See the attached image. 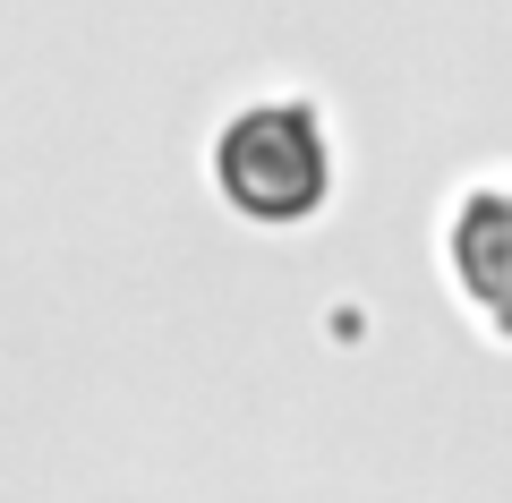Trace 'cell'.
<instances>
[{
  "label": "cell",
  "mask_w": 512,
  "mask_h": 503,
  "mask_svg": "<svg viewBox=\"0 0 512 503\" xmlns=\"http://www.w3.org/2000/svg\"><path fill=\"white\" fill-rule=\"evenodd\" d=\"M205 188L239 231H265V239L316 231L333 188H342V137H333L325 103L256 94V103L222 111V128L205 137Z\"/></svg>",
  "instance_id": "1"
},
{
  "label": "cell",
  "mask_w": 512,
  "mask_h": 503,
  "mask_svg": "<svg viewBox=\"0 0 512 503\" xmlns=\"http://www.w3.org/2000/svg\"><path fill=\"white\" fill-rule=\"evenodd\" d=\"M444 282H453L461 316L512 350V180H478L444 214Z\"/></svg>",
  "instance_id": "2"
}]
</instances>
